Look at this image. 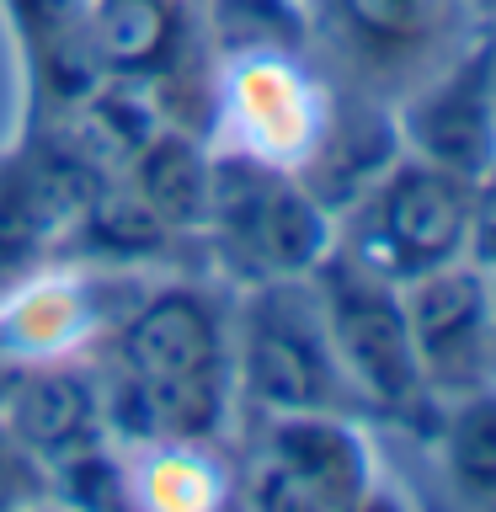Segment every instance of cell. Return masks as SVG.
<instances>
[{"instance_id": "1", "label": "cell", "mask_w": 496, "mask_h": 512, "mask_svg": "<svg viewBox=\"0 0 496 512\" xmlns=\"http://www.w3.org/2000/svg\"><path fill=\"white\" fill-rule=\"evenodd\" d=\"M198 235H208L219 267L240 288L310 278L336 246V214L294 166L219 150L208 166V208Z\"/></svg>"}, {"instance_id": "2", "label": "cell", "mask_w": 496, "mask_h": 512, "mask_svg": "<svg viewBox=\"0 0 496 512\" xmlns=\"http://www.w3.org/2000/svg\"><path fill=\"white\" fill-rule=\"evenodd\" d=\"M470 182L422 155L395 150L374 182L336 208V251L374 267L390 283H411L464 256Z\"/></svg>"}, {"instance_id": "3", "label": "cell", "mask_w": 496, "mask_h": 512, "mask_svg": "<svg viewBox=\"0 0 496 512\" xmlns=\"http://www.w3.org/2000/svg\"><path fill=\"white\" fill-rule=\"evenodd\" d=\"M230 379L262 416L358 406L310 278L251 283L240 294V310L230 315Z\"/></svg>"}, {"instance_id": "4", "label": "cell", "mask_w": 496, "mask_h": 512, "mask_svg": "<svg viewBox=\"0 0 496 512\" xmlns=\"http://www.w3.org/2000/svg\"><path fill=\"white\" fill-rule=\"evenodd\" d=\"M310 283L320 299L331 352L352 384V400L379 416H395V422H411V427L438 422V400L427 395L422 363H416V347H411L400 283L379 278L374 267L352 262L336 246L310 272Z\"/></svg>"}, {"instance_id": "5", "label": "cell", "mask_w": 496, "mask_h": 512, "mask_svg": "<svg viewBox=\"0 0 496 512\" xmlns=\"http://www.w3.org/2000/svg\"><path fill=\"white\" fill-rule=\"evenodd\" d=\"M374 448L352 411H288L256 432L235 491L251 507L347 512L374 496Z\"/></svg>"}, {"instance_id": "6", "label": "cell", "mask_w": 496, "mask_h": 512, "mask_svg": "<svg viewBox=\"0 0 496 512\" xmlns=\"http://www.w3.org/2000/svg\"><path fill=\"white\" fill-rule=\"evenodd\" d=\"M214 64V128H230L235 150L304 171L336 112V96L320 86L304 54L262 48V54H235Z\"/></svg>"}, {"instance_id": "7", "label": "cell", "mask_w": 496, "mask_h": 512, "mask_svg": "<svg viewBox=\"0 0 496 512\" xmlns=\"http://www.w3.org/2000/svg\"><path fill=\"white\" fill-rule=\"evenodd\" d=\"M395 134L406 155L475 182L496 160V32L454 48L395 107Z\"/></svg>"}, {"instance_id": "8", "label": "cell", "mask_w": 496, "mask_h": 512, "mask_svg": "<svg viewBox=\"0 0 496 512\" xmlns=\"http://www.w3.org/2000/svg\"><path fill=\"white\" fill-rule=\"evenodd\" d=\"M107 368L134 379H230V310L198 283L144 288L112 320Z\"/></svg>"}, {"instance_id": "9", "label": "cell", "mask_w": 496, "mask_h": 512, "mask_svg": "<svg viewBox=\"0 0 496 512\" xmlns=\"http://www.w3.org/2000/svg\"><path fill=\"white\" fill-rule=\"evenodd\" d=\"M406 326L422 363L427 395L454 400L496 379V326H491V272L475 262H448L400 283Z\"/></svg>"}, {"instance_id": "10", "label": "cell", "mask_w": 496, "mask_h": 512, "mask_svg": "<svg viewBox=\"0 0 496 512\" xmlns=\"http://www.w3.org/2000/svg\"><path fill=\"white\" fill-rule=\"evenodd\" d=\"M107 176L54 123L0 166V283L48 251H64L75 219Z\"/></svg>"}, {"instance_id": "11", "label": "cell", "mask_w": 496, "mask_h": 512, "mask_svg": "<svg viewBox=\"0 0 496 512\" xmlns=\"http://www.w3.org/2000/svg\"><path fill=\"white\" fill-rule=\"evenodd\" d=\"M0 427L38 470H48L107 438L102 379H91L75 358L22 363L0 390Z\"/></svg>"}, {"instance_id": "12", "label": "cell", "mask_w": 496, "mask_h": 512, "mask_svg": "<svg viewBox=\"0 0 496 512\" xmlns=\"http://www.w3.org/2000/svg\"><path fill=\"white\" fill-rule=\"evenodd\" d=\"M464 0H326L347 59L368 75H411L454 38Z\"/></svg>"}, {"instance_id": "13", "label": "cell", "mask_w": 496, "mask_h": 512, "mask_svg": "<svg viewBox=\"0 0 496 512\" xmlns=\"http://www.w3.org/2000/svg\"><path fill=\"white\" fill-rule=\"evenodd\" d=\"M102 326V278L48 272L0 299V358L11 368L75 358Z\"/></svg>"}, {"instance_id": "14", "label": "cell", "mask_w": 496, "mask_h": 512, "mask_svg": "<svg viewBox=\"0 0 496 512\" xmlns=\"http://www.w3.org/2000/svg\"><path fill=\"white\" fill-rule=\"evenodd\" d=\"M86 6L91 0H6L16 43H22V59L32 70V96L48 118L75 107L102 80Z\"/></svg>"}, {"instance_id": "15", "label": "cell", "mask_w": 496, "mask_h": 512, "mask_svg": "<svg viewBox=\"0 0 496 512\" xmlns=\"http://www.w3.org/2000/svg\"><path fill=\"white\" fill-rule=\"evenodd\" d=\"M86 22L102 75L144 80V86H155L203 38L187 0H91Z\"/></svg>"}, {"instance_id": "16", "label": "cell", "mask_w": 496, "mask_h": 512, "mask_svg": "<svg viewBox=\"0 0 496 512\" xmlns=\"http://www.w3.org/2000/svg\"><path fill=\"white\" fill-rule=\"evenodd\" d=\"M208 166H214V150L203 144V134L160 123L123 166V182L171 235H198L208 208Z\"/></svg>"}, {"instance_id": "17", "label": "cell", "mask_w": 496, "mask_h": 512, "mask_svg": "<svg viewBox=\"0 0 496 512\" xmlns=\"http://www.w3.org/2000/svg\"><path fill=\"white\" fill-rule=\"evenodd\" d=\"M438 470L454 502L496 512V379L438 406Z\"/></svg>"}, {"instance_id": "18", "label": "cell", "mask_w": 496, "mask_h": 512, "mask_svg": "<svg viewBox=\"0 0 496 512\" xmlns=\"http://www.w3.org/2000/svg\"><path fill=\"white\" fill-rule=\"evenodd\" d=\"M198 32L214 59L262 54V48L304 54V43H310V11L299 0H203Z\"/></svg>"}, {"instance_id": "19", "label": "cell", "mask_w": 496, "mask_h": 512, "mask_svg": "<svg viewBox=\"0 0 496 512\" xmlns=\"http://www.w3.org/2000/svg\"><path fill=\"white\" fill-rule=\"evenodd\" d=\"M230 464L214 459V443H155L139 448L134 464V502L150 507H208L230 496Z\"/></svg>"}, {"instance_id": "20", "label": "cell", "mask_w": 496, "mask_h": 512, "mask_svg": "<svg viewBox=\"0 0 496 512\" xmlns=\"http://www.w3.org/2000/svg\"><path fill=\"white\" fill-rule=\"evenodd\" d=\"M48 496L59 502H75V507H128L134 502V464H123L118 454L102 443L80 448V454L48 464Z\"/></svg>"}, {"instance_id": "21", "label": "cell", "mask_w": 496, "mask_h": 512, "mask_svg": "<svg viewBox=\"0 0 496 512\" xmlns=\"http://www.w3.org/2000/svg\"><path fill=\"white\" fill-rule=\"evenodd\" d=\"M464 262L496 272V160L470 182V235H464Z\"/></svg>"}, {"instance_id": "22", "label": "cell", "mask_w": 496, "mask_h": 512, "mask_svg": "<svg viewBox=\"0 0 496 512\" xmlns=\"http://www.w3.org/2000/svg\"><path fill=\"white\" fill-rule=\"evenodd\" d=\"M48 496V475L32 464L22 448L11 443V432L0 427V507H16V502H43Z\"/></svg>"}, {"instance_id": "23", "label": "cell", "mask_w": 496, "mask_h": 512, "mask_svg": "<svg viewBox=\"0 0 496 512\" xmlns=\"http://www.w3.org/2000/svg\"><path fill=\"white\" fill-rule=\"evenodd\" d=\"M470 6H475L480 16H496V0H470Z\"/></svg>"}, {"instance_id": "24", "label": "cell", "mask_w": 496, "mask_h": 512, "mask_svg": "<svg viewBox=\"0 0 496 512\" xmlns=\"http://www.w3.org/2000/svg\"><path fill=\"white\" fill-rule=\"evenodd\" d=\"M491 326H496V272H491Z\"/></svg>"}]
</instances>
